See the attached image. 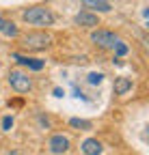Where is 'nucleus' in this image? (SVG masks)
<instances>
[{"label":"nucleus","mask_w":149,"mask_h":155,"mask_svg":"<svg viewBox=\"0 0 149 155\" xmlns=\"http://www.w3.org/2000/svg\"><path fill=\"white\" fill-rule=\"evenodd\" d=\"M5 24H7V19H5L2 15H0V32H2V28H5Z\"/></svg>","instance_id":"16"},{"label":"nucleus","mask_w":149,"mask_h":155,"mask_svg":"<svg viewBox=\"0 0 149 155\" xmlns=\"http://www.w3.org/2000/svg\"><path fill=\"white\" fill-rule=\"evenodd\" d=\"M82 5H84V9H89L91 13H93V11H97V13L113 11V5H110L108 0H82Z\"/></svg>","instance_id":"7"},{"label":"nucleus","mask_w":149,"mask_h":155,"mask_svg":"<svg viewBox=\"0 0 149 155\" xmlns=\"http://www.w3.org/2000/svg\"><path fill=\"white\" fill-rule=\"evenodd\" d=\"M50 35H46V32H28L24 39H22V43L28 48V50H43V48H48L50 45Z\"/></svg>","instance_id":"3"},{"label":"nucleus","mask_w":149,"mask_h":155,"mask_svg":"<svg viewBox=\"0 0 149 155\" xmlns=\"http://www.w3.org/2000/svg\"><path fill=\"white\" fill-rule=\"evenodd\" d=\"M113 50H115V56H125V54H127V45H125V43H121V41H119Z\"/></svg>","instance_id":"13"},{"label":"nucleus","mask_w":149,"mask_h":155,"mask_svg":"<svg viewBox=\"0 0 149 155\" xmlns=\"http://www.w3.org/2000/svg\"><path fill=\"white\" fill-rule=\"evenodd\" d=\"M2 35H5V37H17V26H15L13 22H7L5 28H2Z\"/></svg>","instance_id":"11"},{"label":"nucleus","mask_w":149,"mask_h":155,"mask_svg":"<svg viewBox=\"0 0 149 155\" xmlns=\"http://www.w3.org/2000/svg\"><path fill=\"white\" fill-rule=\"evenodd\" d=\"M102 151H104V147H102V142L95 140V138H86V140L82 142V153H84V155H102Z\"/></svg>","instance_id":"8"},{"label":"nucleus","mask_w":149,"mask_h":155,"mask_svg":"<svg viewBox=\"0 0 149 155\" xmlns=\"http://www.w3.org/2000/svg\"><path fill=\"white\" fill-rule=\"evenodd\" d=\"M91 41L95 45H100V48H104V50H113L119 43V39L113 32H108V30H95L91 35Z\"/></svg>","instance_id":"4"},{"label":"nucleus","mask_w":149,"mask_h":155,"mask_svg":"<svg viewBox=\"0 0 149 155\" xmlns=\"http://www.w3.org/2000/svg\"><path fill=\"white\" fill-rule=\"evenodd\" d=\"M22 19L32 24V26H50L54 22V15L46 7H32V9H26L22 13Z\"/></svg>","instance_id":"1"},{"label":"nucleus","mask_w":149,"mask_h":155,"mask_svg":"<svg viewBox=\"0 0 149 155\" xmlns=\"http://www.w3.org/2000/svg\"><path fill=\"white\" fill-rule=\"evenodd\" d=\"M73 19H76V24L82 26V28H95L97 22H100L97 15H95V13H91V11H80Z\"/></svg>","instance_id":"6"},{"label":"nucleus","mask_w":149,"mask_h":155,"mask_svg":"<svg viewBox=\"0 0 149 155\" xmlns=\"http://www.w3.org/2000/svg\"><path fill=\"white\" fill-rule=\"evenodd\" d=\"M11 127H13V116H5V119H2V129L9 131Z\"/></svg>","instance_id":"15"},{"label":"nucleus","mask_w":149,"mask_h":155,"mask_svg":"<svg viewBox=\"0 0 149 155\" xmlns=\"http://www.w3.org/2000/svg\"><path fill=\"white\" fill-rule=\"evenodd\" d=\"M13 58H15L20 65H26V67H30V69H35V71L43 69V61H37V58H28V56H20V54H13Z\"/></svg>","instance_id":"9"},{"label":"nucleus","mask_w":149,"mask_h":155,"mask_svg":"<svg viewBox=\"0 0 149 155\" xmlns=\"http://www.w3.org/2000/svg\"><path fill=\"white\" fill-rule=\"evenodd\" d=\"M9 84L17 93H28L32 88V80H30L24 71H20V69H11L9 71Z\"/></svg>","instance_id":"2"},{"label":"nucleus","mask_w":149,"mask_h":155,"mask_svg":"<svg viewBox=\"0 0 149 155\" xmlns=\"http://www.w3.org/2000/svg\"><path fill=\"white\" fill-rule=\"evenodd\" d=\"M54 95H56V97H63V95H65V93H63V91H61V88H54Z\"/></svg>","instance_id":"17"},{"label":"nucleus","mask_w":149,"mask_h":155,"mask_svg":"<svg viewBox=\"0 0 149 155\" xmlns=\"http://www.w3.org/2000/svg\"><path fill=\"white\" fill-rule=\"evenodd\" d=\"M48 149L52 155H63L69 151V138H65L63 134H56V136H52V138L48 140Z\"/></svg>","instance_id":"5"},{"label":"nucleus","mask_w":149,"mask_h":155,"mask_svg":"<svg viewBox=\"0 0 149 155\" xmlns=\"http://www.w3.org/2000/svg\"><path fill=\"white\" fill-rule=\"evenodd\" d=\"M102 80H104V75H102V73H95V71L89 73V84H100Z\"/></svg>","instance_id":"14"},{"label":"nucleus","mask_w":149,"mask_h":155,"mask_svg":"<svg viewBox=\"0 0 149 155\" xmlns=\"http://www.w3.org/2000/svg\"><path fill=\"white\" fill-rule=\"evenodd\" d=\"M69 125H71V127H82V129H89V127H91V121H84V119H69Z\"/></svg>","instance_id":"12"},{"label":"nucleus","mask_w":149,"mask_h":155,"mask_svg":"<svg viewBox=\"0 0 149 155\" xmlns=\"http://www.w3.org/2000/svg\"><path fill=\"white\" fill-rule=\"evenodd\" d=\"M130 88H132V80H130V78H117V80H115V93L117 95H125Z\"/></svg>","instance_id":"10"}]
</instances>
